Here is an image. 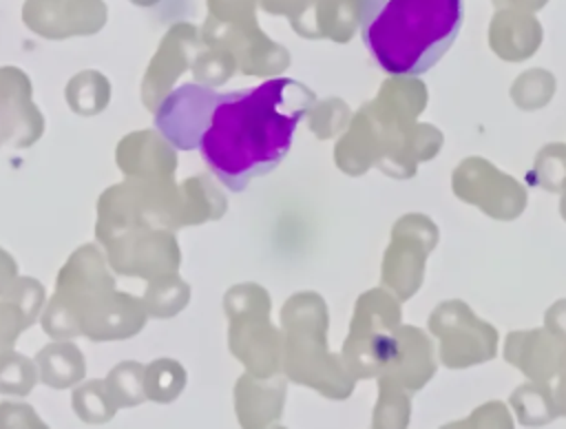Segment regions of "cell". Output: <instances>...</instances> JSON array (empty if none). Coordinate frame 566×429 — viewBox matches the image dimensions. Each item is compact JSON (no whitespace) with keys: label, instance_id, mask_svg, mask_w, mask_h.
Returning <instances> with one entry per match:
<instances>
[{"label":"cell","instance_id":"6da1fadb","mask_svg":"<svg viewBox=\"0 0 566 429\" xmlns=\"http://www.w3.org/2000/svg\"><path fill=\"white\" fill-rule=\"evenodd\" d=\"M314 100L290 77L228 93L181 84L161 102L155 126L175 148L199 150L212 175L241 192L283 161Z\"/></svg>","mask_w":566,"mask_h":429},{"label":"cell","instance_id":"7a4b0ae2","mask_svg":"<svg viewBox=\"0 0 566 429\" xmlns=\"http://www.w3.org/2000/svg\"><path fill=\"white\" fill-rule=\"evenodd\" d=\"M464 0H365L360 38L394 75H422L455 42Z\"/></svg>","mask_w":566,"mask_h":429}]
</instances>
